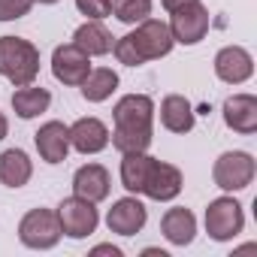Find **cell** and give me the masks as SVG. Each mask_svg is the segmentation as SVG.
I'll use <instances>...</instances> for the list:
<instances>
[{
  "label": "cell",
  "instance_id": "d4e9b609",
  "mask_svg": "<svg viewBox=\"0 0 257 257\" xmlns=\"http://www.w3.org/2000/svg\"><path fill=\"white\" fill-rule=\"evenodd\" d=\"M37 0H0V22H16L31 13Z\"/></svg>",
  "mask_w": 257,
  "mask_h": 257
},
{
  "label": "cell",
  "instance_id": "277c9868",
  "mask_svg": "<svg viewBox=\"0 0 257 257\" xmlns=\"http://www.w3.org/2000/svg\"><path fill=\"white\" fill-rule=\"evenodd\" d=\"M64 230H61V221H58V212L52 209H31L22 224H19V239L22 245L28 248H37V251H46V248H55L61 242Z\"/></svg>",
  "mask_w": 257,
  "mask_h": 257
},
{
  "label": "cell",
  "instance_id": "ffe728a7",
  "mask_svg": "<svg viewBox=\"0 0 257 257\" xmlns=\"http://www.w3.org/2000/svg\"><path fill=\"white\" fill-rule=\"evenodd\" d=\"M34 176V164L22 149H7L0 155V182L7 188H25Z\"/></svg>",
  "mask_w": 257,
  "mask_h": 257
},
{
  "label": "cell",
  "instance_id": "4316f807",
  "mask_svg": "<svg viewBox=\"0 0 257 257\" xmlns=\"http://www.w3.org/2000/svg\"><path fill=\"white\" fill-rule=\"evenodd\" d=\"M161 4H164L167 13H176V10H182V7H188V4H197V0H161Z\"/></svg>",
  "mask_w": 257,
  "mask_h": 257
},
{
  "label": "cell",
  "instance_id": "30bf717a",
  "mask_svg": "<svg viewBox=\"0 0 257 257\" xmlns=\"http://www.w3.org/2000/svg\"><path fill=\"white\" fill-rule=\"evenodd\" d=\"M149 221V209L137 200V197H121L112 203L109 215H106V227L118 236H137Z\"/></svg>",
  "mask_w": 257,
  "mask_h": 257
},
{
  "label": "cell",
  "instance_id": "9a60e30c",
  "mask_svg": "<svg viewBox=\"0 0 257 257\" xmlns=\"http://www.w3.org/2000/svg\"><path fill=\"white\" fill-rule=\"evenodd\" d=\"M112 191V179H109V170L100 167V164H85L76 170L73 176V194L82 197V200H91V203H100L106 200Z\"/></svg>",
  "mask_w": 257,
  "mask_h": 257
},
{
  "label": "cell",
  "instance_id": "603a6c76",
  "mask_svg": "<svg viewBox=\"0 0 257 257\" xmlns=\"http://www.w3.org/2000/svg\"><path fill=\"white\" fill-rule=\"evenodd\" d=\"M79 88H82V97H85L88 103H103V100H109L112 91L118 88V73L109 70V67H97V70H91V73L85 76V82H82Z\"/></svg>",
  "mask_w": 257,
  "mask_h": 257
},
{
  "label": "cell",
  "instance_id": "7c38bea8",
  "mask_svg": "<svg viewBox=\"0 0 257 257\" xmlns=\"http://www.w3.org/2000/svg\"><path fill=\"white\" fill-rule=\"evenodd\" d=\"M254 73V58L242 46H224L215 55V76L227 85H242Z\"/></svg>",
  "mask_w": 257,
  "mask_h": 257
},
{
  "label": "cell",
  "instance_id": "4fadbf2b",
  "mask_svg": "<svg viewBox=\"0 0 257 257\" xmlns=\"http://www.w3.org/2000/svg\"><path fill=\"white\" fill-rule=\"evenodd\" d=\"M34 143L46 164H64L70 155V127L64 121H46L34 134Z\"/></svg>",
  "mask_w": 257,
  "mask_h": 257
},
{
  "label": "cell",
  "instance_id": "d6986e66",
  "mask_svg": "<svg viewBox=\"0 0 257 257\" xmlns=\"http://www.w3.org/2000/svg\"><path fill=\"white\" fill-rule=\"evenodd\" d=\"M73 43L88 55V58H100V55H109L112 52V46H115V37L100 25V22H85L82 28H76V34H73Z\"/></svg>",
  "mask_w": 257,
  "mask_h": 257
},
{
  "label": "cell",
  "instance_id": "9c48e42d",
  "mask_svg": "<svg viewBox=\"0 0 257 257\" xmlns=\"http://www.w3.org/2000/svg\"><path fill=\"white\" fill-rule=\"evenodd\" d=\"M52 73L58 82L64 85H82L85 76L91 73V58L76 46V43H64L55 49L52 55Z\"/></svg>",
  "mask_w": 257,
  "mask_h": 257
},
{
  "label": "cell",
  "instance_id": "7a4b0ae2",
  "mask_svg": "<svg viewBox=\"0 0 257 257\" xmlns=\"http://www.w3.org/2000/svg\"><path fill=\"white\" fill-rule=\"evenodd\" d=\"M173 43H176V40H173L167 22L146 19V22H140L137 31L118 37L115 46H112V52H115V58H118L124 67H143L146 61L167 58V55L173 52Z\"/></svg>",
  "mask_w": 257,
  "mask_h": 257
},
{
  "label": "cell",
  "instance_id": "cb8c5ba5",
  "mask_svg": "<svg viewBox=\"0 0 257 257\" xmlns=\"http://www.w3.org/2000/svg\"><path fill=\"white\" fill-rule=\"evenodd\" d=\"M112 13L124 25H140L152 16V0H112Z\"/></svg>",
  "mask_w": 257,
  "mask_h": 257
},
{
  "label": "cell",
  "instance_id": "6da1fadb",
  "mask_svg": "<svg viewBox=\"0 0 257 257\" xmlns=\"http://www.w3.org/2000/svg\"><path fill=\"white\" fill-rule=\"evenodd\" d=\"M115 118V131H112V146L121 155L131 152H146L152 146V134H155V100L149 94H127L115 103L112 109Z\"/></svg>",
  "mask_w": 257,
  "mask_h": 257
},
{
  "label": "cell",
  "instance_id": "3957f363",
  "mask_svg": "<svg viewBox=\"0 0 257 257\" xmlns=\"http://www.w3.org/2000/svg\"><path fill=\"white\" fill-rule=\"evenodd\" d=\"M0 76L16 88L31 85L40 76V49L22 37H0Z\"/></svg>",
  "mask_w": 257,
  "mask_h": 257
},
{
  "label": "cell",
  "instance_id": "5b68a950",
  "mask_svg": "<svg viewBox=\"0 0 257 257\" xmlns=\"http://www.w3.org/2000/svg\"><path fill=\"white\" fill-rule=\"evenodd\" d=\"M245 227V212L233 197H218L206 209V233L215 242H230L242 233Z\"/></svg>",
  "mask_w": 257,
  "mask_h": 257
},
{
  "label": "cell",
  "instance_id": "484cf974",
  "mask_svg": "<svg viewBox=\"0 0 257 257\" xmlns=\"http://www.w3.org/2000/svg\"><path fill=\"white\" fill-rule=\"evenodd\" d=\"M76 7L82 16H88L91 22H100L106 16H112V0H76Z\"/></svg>",
  "mask_w": 257,
  "mask_h": 257
},
{
  "label": "cell",
  "instance_id": "44dd1931",
  "mask_svg": "<svg viewBox=\"0 0 257 257\" xmlns=\"http://www.w3.org/2000/svg\"><path fill=\"white\" fill-rule=\"evenodd\" d=\"M152 164H155V158L146 155V152L124 155V161H121V185L131 194H143V185H146V176H149Z\"/></svg>",
  "mask_w": 257,
  "mask_h": 257
},
{
  "label": "cell",
  "instance_id": "8fae6325",
  "mask_svg": "<svg viewBox=\"0 0 257 257\" xmlns=\"http://www.w3.org/2000/svg\"><path fill=\"white\" fill-rule=\"evenodd\" d=\"M143 194H146L149 200H158V203L176 200V197L182 194V173H179V167L164 164V161L155 158V164H152V170H149V176H146Z\"/></svg>",
  "mask_w": 257,
  "mask_h": 257
},
{
  "label": "cell",
  "instance_id": "5bb4252c",
  "mask_svg": "<svg viewBox=\"0 0 257 257\" xmlns=\"http://www.w3.org/2000/svg\"><path fill=\"white\" fill-rule=\"evenodd\" d=\"M224 124L242 137H251L257 131V97L254 94L227 97L224 100Z\"/></svg>",
  "mask_w": 257,
  "mask_h": 257
},
{
  "label": "cell",
  "instance_id": "f546056e",
  "mask_svg": "<svg viewBox=\"0 0 257 257\" xmlns=\"http://www.w3.org/2000/svg\"><path fill=\"white\" fill-rule=\"evenodd\" d=\"M40 4H58V0H40Z\"/></svg>",
  "mask_w": 257,
  "mask_h": 257
},
{
  "label": "cell",
  "instance_id": "2e32d148",
  "mask_svg": "<svg viewBox=\"0 0 257 257\" xmlns=\"http://www.w3.org/2000/svg\"><path fill=\"white\" fill-rule=\"evenodd\" d=\"M70 146L82 155H97L109 146V127L100 118H79L70 127Z\"/></svg>",
  "mask_w": 257,
  "mask_h": 257
},
{
  "label": "cell",
  "instance_id": "8992f818",
  "mask_svg": "<svg viewBox=\"0 0 257 257\" xmlns=\"http://www.w3.org/2000/svg\"><path fill=\"white\" fill-rule=\"evenodd\" d=\"M212 179L221 191H245L254 179V158L248 152H224L212 167Z\"/></svg>",
  "mask_w": 257,
  "mask_h": 257
},
{
  "label": "cell",
  "instance_id": "52a82bcc",
  "mask_svg": "<svg viewBox=\"0 0 257 257\" xmlns=\"http://www.w3.org/2000/svg\"><path fill=\"white\" fill-rule=\"evenodd\" d=\"M58 221H61V230H64L70 239H85V236H91V233L97 230L100 215H97V209H94L91 200H82V197L73 194V197L61 200V206H58Z\"/></svg>",
  "mask_w": 257,
  "mask_h": 257
},
{
  "label": "cell",
  "instance_id": "ba28073f",
  "mask_svg": "<svg viewBox=\"0 0 257 257\" xmlns=\"http://www.w3.org/2000/svg\"><path fill=\"white\" fill-rule=\"evenodd\" d=\"M170 34L182 46H197L209 34V10L200 4V0H197V4L182 7V10H176L173 19H170Z\"/></svg>",
  "mask_w": 257,
  "mask_h": 257
},
{
  "label": "cell",
  "instance_id": "f1b7e54d",
  "mask_svg": "<svg viewBox=\"0 0 257 257\" xmlns=\"http://www.w3.org/2000/svg\"><path fill=\"white\" fill-rule=\"evenodd\" d=\"M7 134H10V121H7L4 112H0V140H7Z\"/></svg>",
  "mask_w": 257,
  "mask_h": 257
},
{
  "label": "cell",
  "instance_id": "7402d4cb",
  "mask_svg": "<svg viewBox=\"0 0 257 257\" xmlns=\"http://www.w3.org/2000/svg\"><path fill=\"white\" fill-rule=\"evenodd\" d=\"M49 103H52V94L46 88H37L34 82L13 91V109H16L19 118H37L40 112L49 109Z\"/></svg>",
  "mask_w": 257,
  "mask_h": 257
},
{
  "label": "cell",
  "instance_id": "83f0119b",
  "mask_svg": "<svg viewBox=\"0 0 257 257\" xmlns=\"http://www.w3.org/2000/svg\"><path fill=\"white\" fill-rule=\"evenodd\" d=\"M94 254H112V257H121V251H118L115 245H97Z\"/></svg>",
  "mask_w": 257,
  "mask_h": 257
},
{
  "label": "cell",
  "instance_id": "e0dca14e",
  "mask_svg": "<svg viewBox=\"0 0 257 257\" xmlns=\"http://www.w3.org/2000/svg\"><path fill=\"white\" fill-rule=\"evenodd\" d=\"M161 233L173 245H191L194 236H197V218H194V212L185 209V206L167 209V215L161 218Z\"/></svg>",
  "mask_w": 257,
  "mask_h": 257
},
{
  "label": "cell",
  "instance_id": "ac0fdd59",
  "mask_svg": "<svg viewBox=\"0 0 257 257\" xmlns=\"http://www.w3.org/2000/svg\"><path fill=\"white\" fill-rule=\"evenodd\" d=\"M161 124L170 134H188L194 131V106L182 94H167L161 100Z\"/></svg>",
  "mask_w": 257,
  "mask_h": 257
}]
</instances>
